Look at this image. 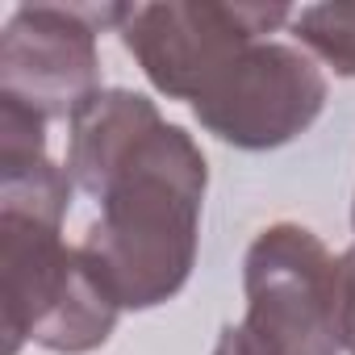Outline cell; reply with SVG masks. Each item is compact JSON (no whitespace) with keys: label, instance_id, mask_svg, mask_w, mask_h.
Wrapping results in <instances>:
<instances>
[{"label":"cell","instance_id":"7a4b0ae2","mask_svg":"<svg viewBox=\"0 0 355 355\" xmlns=\"http://www.w3.org/2000/svg\"><path fill=\"white\" fill-rule=\"evenodd\" d=\"M71 175L51 159L0 167V326L5 355L26 343L55 355H88L109 343L121 309L63 243Z\"/></svg>","mask_w":355,"mask_h":355},{"label":"cell","instance_id":"30bf717a","mask_svg":"<svg viewBox=\"0 0 355 355\" xmlns=\"http://www.w3.org/2000/svg\"><path fill=\"white\" fill-rule=\"evenodd\" d=\"M351 222H355V205H351Z\"/></svg>","mask_w":355,"mask_h":355},{"label":"cell","instance_id":"9c48e42d","mask_svg":"<svg viewBox=\"0 0 355 355\" xmlns=\"http://www.w3.org/2000/svg\"><path fill=\"white\" fill-rule=\"evenodd\" d=\"M343 268H347V351L355 355V247L343 251Z\"/></svg>","mask_w":355,"mask_h":355},{"label":"cell","instance_id":"3957f363","mask_svg":"<svg viewBox=\"0 0 355 355\" xmlns=\"http://www.w3.org/2000/svg\"><path fill=\"white\" fill-rule=\"evenodd\" d=\"M243 330L263 355L347 351V268L313 230L276 222L243 259Z\"/></svg>","mask_w":355,"mask_h":355},{"label":"cell","instance_id":"ba28073f","mask_svg":"<svg viewBox=\"0 0 355 355\" xmlns=\"http://www.w3.org/2000/svg\"><path fill=\"white\" fill-rule=\"evenodd\" d=\"M214 355H263V351L251 343V334H247L243 322H239V326H222V334H218V343H214Z\"/></svg>","mask_w":355,"mask_h":355},{"label":"cell","instance_id":"52a82bcc","mask_svg":"<svg viewBox=\"0 0 355 355\" xmlns=\"http://www.w3.org/2000/svg\"><path fill=\"white\" fill-rule=\"evenodd\" d=\"M297 42L318 55L334 76L355 80V0H334V5H309L293 13Z\"/></svg>","mask_w":355,"mask_h":355},{"label":"cell","instance_id":"6da1fadb","mask_svg":"<svg viewBox=\"0 0 355 355\" xmlns=\"http://www.w3.org/2000/svg\"><path fill=\"white\" fill-rule=\"evenodd\" d=\"M67 175L101 205L80 255L117 309H155L197 268L209 163L189 130L167 125L155 101L101 88L71 117Z\"/></svg>","mask_w":355,"mask_h":355},{"label":"cell","instance_id":"5b68a950","mask_svg":"<svg viewBox=\"0 0 355 355\" xmlns=\"http://www.w3.org/2000/svg\"><path fill=\"white\" fill-rule=\"evenodd\" d=\"M117 17L121 5H17L0 34V96L71 121L101 92L96 34Z\"/></svg>","mask_w":355,"mask_h":355},{"label":"cell","instance_id":"277c9868","mask_svg":"<svg viewBox=\"0 0 355 355\" xmlns=\"http://www.w3.org/2000/svg\"><path fill=\"white\" fill-rule=\"evenodd\" d=\"M293 21L284 5H230V0H167L121 5L117 34L142 76L167 101H197L243 51L268 42Z\"/></svg>","mask_w":355,"mask_h":355},{"label":"cell","instance_id":"8992f818","mask_svg":"<svg viewBox=\"0 0 355 355\" xmlns=\"http://www.w3.org/2000/svg\"><path fill=\"white\" fill-rule=\"evenodd\" d=\"M322 109L326 76L288 42H255L193 101V117L239 150L284 146L305 134Z\"/></svg>","mask_w":355,"mask_h":355}]
</instances>
